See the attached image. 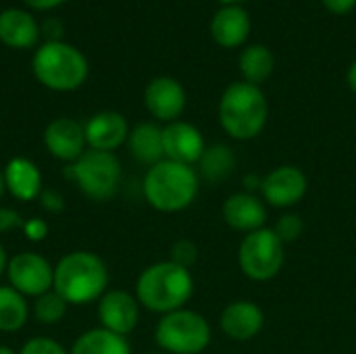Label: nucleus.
Returning a JSON list of instances; mask_svg holds the SVG:
<instances>
[{"label":"nucleus","instance_id":"c85d7f7f","mask_svg":"<svg viewBox=\"0 0 356 354\" xmlns=\"http://www.w3.org/2000/svg\"><path fill=\"white\" fill-rule=\"evenodd\" d=\"M171 263L184 267V269H190L194 267V263L198 261V248L194 242L190 240H177L173 246H171V257H169Z\"/></svg>","mask_w":356,"mask_h":354},{"label":"nucleus","instance_id":"aec40b11","mask_svg":"<svg viewBox=\"0 0 356 354\" xmlns=\"http://www.w3.org/2000/svg\"><path fill=\"white\" fill-rule=\"evenodd\" d=\"M127 148L131 156L146 167H152L165 159L163 150V127L156 123H138L134 129H129Z\"/></svg>","mask_w":356,"mask_h":354},{"label":"nucleus","instance_id":"ea45409f","mask_svg":"<svg viewBox=\"0 0 356 354\" xmlns=\"http://www.w3.org/2000/svg\"><path fill=\"white\" fill-rule=\"evenodd\" d=\"M150 354H163V353H150Z\"/></svg>","mask_w":356,"mask_h":354},{"label":"nucleus","instance_id":"0eeeda50","mask_svg":"<svg viewBox=\"0 0 356 354\" xmlns=\"http://www.w3.org/2000/svg\"><path fill=\"white\" fill-rule=\"evenodd\" d=\"M65 175L92 200L104 202L115 196L121 184V163L115 152L88 148L75 163L67 165Z\"/></svg>","mask_w":356,"mask_h":354},{"label":"nucleus","instance_id":"7c9ffc66","mask_svg":"<svg viewBox=\"0 0 356 354\" xmlns=\"http://www.w3.org/2000/svg\"><path fill=\"white\" fill-rule=\"evenodd\" d=\"M19 227H23V219H21V215H19L15 209L0 207V234L13 232V230H19Z\"/></svg>","mask_w":356,"mask_h":354},{"label":"nucleus","instance_id":"72a5a7b5","mask_svg":"<svg viewBox=\"0 0 356 354\" xmlns=\"http://www.w3.org/2000/svg\"><path fill=\"white\" fill-rule=\"evenodd\" d=\"M65 0H25V4H29L31 8H52L58 6Z\"/></svg>","mask_w":356,"mask_h":354},{"label":"nucleus","instance_id":"c9c22d12","mask_svg":"<svg viewBox=\"0 0 356 354\" xmlns=\"http://www.w3.org/2000/svg\"><path fill=\"white\" fill-rule=\"evenodd\" d=\"M348 86H350V90L356 94V63H353L350 69H348Z\"/></svg>","mask_w":356,"mask_h":354},{"label":"nucleus","instance_id":"20e7f679","mask_svg":"<svg viewBox=\"0 0 356 354\" xmlns=\"http://www.w3.org/2000/svg\"><path fill=\"white\" fill-rule=\"evenodd\" d=\"M269 104L259 86L236 81L227 86L219 100V123L234 140L246 142L257 138L267 123Z\"/></svg>","mask_w":356,"mask_h":354},{"label":"nucleus","instance_id":"a211bd4d","mask_svg":"<svg viewBox=\"0 0 356 354\" xmlns=\"http://www.w3.org/2000/svg\"><path fill=\"white\" fill-rule=\"evenodd\" d=\"M4 171V184H6V192L21 200V202H29L40 198L42 190V171L38 169V165L25 156H15L6 163Z\"/></svg>","mask_w":356,"mask_h":354},{"label":"nucleus","instance_id":"dca6fc26","mask_svg":"<svg viewBox=\"0 0 356 354\" xmlns=\"http://www.w3.org/2000/svg\"><path fill=\"white\" fill-rule=\"evenodd\" d=\"M88 148L102 150V152H115L119 146L127 144L129 138V125L121 113L115 111H102L90 117V121L83 125Z\"/></svg>","mask_w":356,"mask_h":354},{"label":"nucleus","instance_id":"6e6552de","mask_svg":"<svg viewBox=\"0 0 356 354\" xmlns=\"http://www.w3.org/2000/svg\"><path fill=\"white\" fill-rule=\"evenodd\" d=\"M286 261V244L271 227L250 232L242 238L238 248V263L242 273L252 282L273 280Z\"/></svg>","mask_w":356,"mask_h":354},{"label":"nucleus","instance_id":"1a4fd4ad","mask_svg":"<svg viewBox=\"0 0 356 354\" xmlns=\"http://www.w3.org/2000/svg\"><path fill=\"white\" fill-rule=\"evenodd\" d=\"M6 277H8V286L15 288L19 294H23L25 298L27 296L38 298L52 290L54 265L38 252L23 250L10 257L6 267Z\"/></svg>","mask_w":356,"mask_h":354},{"label":"nucleus","instance_id":"412c9836","mask_svg":"<svg viewBox=\"0 0 356 354\" xmlns=\"http://www.w3.org/2000/svg\"><path fill=\"white\" fill-rule=\"evenodd\" d=\"M0 40L10 48H29L38 42V25L33 17L19 8L0 13Z\"/></svg>","mask_w":356,"mask_h":354},{"label":"nucleus","instance_id":"f8f14e48","mask_svg":"<svg viewBox=\"0 0 356 354\" xmlns=\"http://www.w3.org/2000/svg\"><path fill=\"white\" fill-rule=\"evenodd\" d=\"M44 146L56 161L67 165L75 163L88 150L83 125L69 117L54 119L44 129Z\"/></svg>","mask_w":356,"mask_h":354},{"label":"nucleus","instance_id":"a878e982","mask_svg":"<svg viewBox=\"0 0 356 354\" xmlns=\"http://www.w3.org/2000/svg\"><path fill=\"white\" fill-rule=\"evenodd\" d=\"M67 309H69L67 300L60 294H56L54 290H50V292L33 298L31 313H33L38 323H42V325H56V323H60L65 319Z\"/></svg>","mask_w":356,"mask_h":354},{"label":"nucleus","instance_id":"9d476101","mask_svg":"<svg viewBox=\"0 0 356 354\" xmlns=\"http://www.w3.org/2000/svg\"><path fill=\"white\" fill-rule=\"evenodd\" d=\"M261 196L273 209H290L298 204L309 190V179L296 165H280L261 179Z\"/></svg>","mask_w":356,"mask_h":354},{"label":"nucleus","instance_id":"39448f33","mask_svg":"<svg viewBox=\"0 0 356 354\" xmlns=\"http://www.w3.org/2000/svg\"><path fill=\"white\" fill-rule=\"evenodd\" d=\"M33 75L42 86L50 90L69 92L86 81L88 61L77 48L50 40L40 46L33 56Z\"/></svg>","mask_w":356,"mask_h":354},{"label":"nucleus","instance_id":"7ed1b4c3","mask_svg":"<svg viewBox=\"0 0 356 354\" xmlns=\"http://www.w3.org/2000/svg\"><path fill=\"white\" fill-rule=\"evenodd\" d=\"M198 188L200 177L194 167L173 163L167 159L148 167L142 182L146 202L159 213L186 211L196 200Z\"/></svg>","mask_w":356,"mask_h":354},{"label":"nucleus","instance_id":"393cba45","mask_svg":"<svg viewBox=\"0 0 356 354\" xmlns=\"http://www.w3.org/2000/svg\"><path fill=\"white\" fill-rule=\"evenodd\" d=\"M273 67H275L273 52L263 44H252L244 48V52L240 54V71L244 75V81L254 86L263 83L273 73Z\"/></svg>","mask_w":356,"mask_h":354},{"label":"nucleus","instance_id":"c756f323","mask_svg":"<svg viewBox=\"0 0 356 354\" xmlns=\"http://www.w3.org/2000/svg\"><path fill=\"white\" fill-rule=\"evenodd\" d=\"M21 230H23L25 238H27L29 242H33V244H38V242H44V240L48 238V232H50L48 223H46L44 219H40V217L25 219Z\"/></svg>","mask_w":356,"mask_h":354},{"label":"nucleus","instance_id":"423d86ee","mask_svg":"<svg viewBox=\"0 0 356 354\" xmlns=\"http://www.w3.org/2000/svg\"><path fill=\"white\" fill-rule=\"evenodd\" d=\"M211 338L207 317L186 307L161 315L154 330V342L167 354H200L211 344Z\"/></svg>","mask_w":356,"mask_h":354},{"label":"nucleus","instance_id":"ddd939ff","mask_svg":"<svg viewBox=\"0 0 356 354\" xmlns=\"http://www.w3.org/2000/svg\"><path fill=\"white\" fill-rule=\"evenodd\" d=\"M163 150L167 161L194 167L207 150V144L202 134L192 123L173 121L163 127Z\"/></svg>","mask_w":356,"mask_h":354},{"label":"nucleus","instance_id":"4c0bfd02","mask_svg":"<svg viewBox=\"0 0 356 354\" xmlns=\"http://www.w3.org/2000/svg\"><path fill=\"white\" fill-rule=\"evenodd\" d=\"M0 354H19L15 348L6 346V344H0Z\"/></svg>","mask_w":356,"mask_h":354},{"label":"nucleus","instance_id":"9b49d317","mask_svg":"<svg viewBox=\"0 0 356 354\" xmlns=\"http://www.w3.org/2000/svg\"><path fill=\"white\" fill-rule=\"evenodd\" d=\"M98 321L100 328L127 338L140 321V303L136 294L125 290H106L98 300Z\"/></svg>","mask_w":356,"mask_h":354},{"label":"nucleus","instance_id":"2eb2a0df","mask_svg":"<svg viewBox=\"0 0 356 354\" xmlns=\"http://www.w3.org/2000/svg\"><path fill=\"white\" fill-rule=\"evenodd\" d=\"M144 102L154 119L173 123L186 108V90L173 77H156L148 83Z\"/></svg>","mask_w":356,"mask_h":354},{"label":"nucleus","instance_id":"e433bc0d","mask_svg":"<svg viewBox=\"0 0 356 354\" xmlns=\"http://www.w3.org/2000/svg\"><path fill=\"white\" fill-rule=\"evenodd\" d=\"M4 192H6V184H4V171L0 169V198L4 196Z\"/></svg>","mask_w":356,"mask_h":354},{"label":"nucleus","instance_id":"2f4dec72","mask_svg":"<svg viewBox=\"0 0 356 354\" xmlns=\"http://www.w3.org/2000/svg\"><path fill=\"white\" fill-rule=\"evenodd\" d=\"M40 202H42V209L48 211V213H60L65 209V200L58 192L54 190H44L40 194Z\"/></svg>","mask_w":356,"mask_h":354},{"label":"nucleus","instance_id":"f03ea898","mask_svg":"<svg viewBox=\"0 0 356 354\" xmlns=\"http://www.w3.org/2000/svg\"><path fill=\"white\" fill-rule=\"evenodd\" d=\"M194 294V277L171 261L148 265L136 280V298L150 313L167 315L184 309Z\"/></svg>","mask_w":356,"mask_h":354},{"label":"nucleus","instance_id":"58836bf2","mask_svg":"<svg viewBox=\"0 0 356 354\" xmlns=\"http://www.w3.org/2000/svg\"><path fill=\"white\" fill-rule=\"evenodd\" d=\"M221 2H225V4H236V2H242V0H221Z\"/></svg>","mask_w":356,"mask_h":354},{"label":"nucleus","instance_id":"b1692460","mask_svg":"<svg viewBox=\"0 0 356 354\" xmlns=\"http://www.w3.org/2000/svg\"><path fill=\"white\" fill-rule=\"evenodd\" d=\"M29 319V305L23 294L10 286H0V332L15 334Z\"/></svg>","mask_w":356,"mask_h":354},{"label":"nucleus","instance_id":"5701e85b","mask_svg":"<svg viewBox=\"0 0 356 354\" xmlns=\"http://www.w3.org/2000/svg\"><path fill=\"white\" fill-rule=\"evenodd\" d=\"M234 171H236V154L225 144L207 146V150L198 161V177L211 184L225 182Z\"/></svg>","mask_w":356,"mask_h":354},{"label":"nucleus","instance_id":"4be33fe9","mask_svg":"<svg viewBox=\"0 0 356 354\" xmlns=\"http://www.w3.org/2000/svg\"><path fill=\"white\" fill-rule=\"evenodd\" d=\"M71 354H131V346L125 336L113 334L104 328H92L83 332L73 346L69 348Z\"/></svg>","mask_w":356,"mask_h":354},{"label":"nucleus","instance_id":"f3484780","mask_svg":"<svg viewBox=\"0 0 356 354\" xmlns=\"http://www.w3.org/2000/svg\"><path fill=\"white\" fill-rule=\"evenodd\" d=\"M223 221L236 232L250 234L265 227L267 207L252 192H238L223 202Z\"/></svg>","mask_w":356,"mask_h":354},{"label":"nucleus","instance_id":"f257e3e1","mask_svg":"<svg viewBox=\"0 0 356 354\" xmlns=\"http://www.w3.org/2000/svg\"><path fill=\"white\" fill-rule=\"evenodd\" d=\"M52 290L73 307L98 303L108 290V269L104 261L90 250L67 252L54 265Z\"/></svg>","mask_w":356,"mask_h":354},{"label":"nucleus","instance_id":"6ab92c4d","mask_svg":"<svg viewBox=\"0 0 356 354\" xmlns=\"http://www.w3.org/2000/svg\"><path fill=\"white\" fill-rule=\"evenodd\" d=\"M211 33L217 44L225 48H236L244 44V40L250 33V17L244 8L236 4H227L213 17Z\"/></svg>","mask_w":356,"mask_h":354},{"label":"nucleus","instance_id":"bb28decb","mask_svg":"<svg viewBox=\"0 0 356 354\" xmlns=\"http://www.w3.org/2000/svg\"><path fill=\"white\" fill-rule=\"evenodd\" d=\"M271 230L275 232V236H277L284 244H292V242H296V240L302 236V232H305V221H302V217L296 215V213H286V215H282V217L275 221V225H273Z\"/></svg>","mask_w":356,"mask_h":354},{"label":"nucleus","instance_id":"4468645a","mask_svg":"<svg viewBox=\"0 0 356 354\" xmlns=\"http://www.w3.org/2000/svg\"><path fill=\"white\" fill-rule=\"evenodd\" d=\"M263 325H265L263 309L252 300H234L223 309L219 317L221 332L234 342H248L257 338L263 332Z\"/></svg>","mask_w":356,"mask_h":354},{"label":"nucleus","instance_id":"cd10ccee","mask_svg":"<svg viewBox=\"0 0 356 354\" xmlns=\"http://www.w3.org/2000/svg\"><path fill=\"white\" fill-rule=\"evenodd\" d=\"M19 354H71L69 348H65L60 342L52 340V338H46V336H35V338H29L19 351Z\"/></svg>","mask_w":356,"mask_h":354},{"label":"nucleus","instance_id":"473e14b6","mask_svg":"<svg viewBox=\"0 0 356 354\" xmlns=\"http://www.w3.org/2000/svg\"><path fill=\"white\" fill-rule=\"evenodd\" d=\"M325 8L336 13V15H344V13H350L355 8L356 0H323Z\"/></svg>","mask_w":356,"mask_h":354},{"label":"nucleus","instance_id":"f704fd0d","mask_svg":"<svg viewBox=\"0 0 356 354\" xmlns=\"http://www.w3.org/2000/svg\"><path fill=\"white\" fill-rule=\"evenodd\" d=\"M8 261H10V257L6 255V248L0 244V277L2 275H6V267H8Z\"/></svg>","mask_w":356,"mask_h":354}]
</instances>
